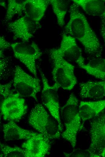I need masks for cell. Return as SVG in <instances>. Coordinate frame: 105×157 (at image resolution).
<instances>
[{
  "label": "cell",
  "mask_w": 105,
  "mask_h": 157,
  "mask_svg": "<svg viewBox=\"0 0 105 157\" xmlns=\"http://www.w3.org/2000/svg\"><path fill=\"white\" fill-rule=\"evenodd\" d=\"M49 51L71 63H76L79 67L85 64L82 51L77 44L76 39L65 33L62 35L59 47L51 49Z\"/></svg>",
  "instance_id": "8"
},
{
  "label": "cell",
  "mask_w": 105,
  "mask_h": 157,
  "mask_svg": "<svg viewBox=\"0 0 105 157\" xmlns=\"http://www.w3.org/2000/svg\"><path fill=\"white\" fill-rule=\"evenodd\" d=\"M1 157H27L26 151L18 146L11 147L0 143Z\"/></svg>",
  "instance_id": "21"
},
{
  "label": "cell",
  "mask_w": 105,
  "mask_h": 157,
  "mask_svg": "<svg viewBox=\"0 0 105 157\" xmlns=\"http://www.w3.org/2000/svg\"><path fill=\"white\" fill-rule=\"evenodd\" d=\"M43 88L41 99L43 104L47 109L51 115L57 121L61 132L63 127L60 112V107L57 90L53 85H50L44 74L40 70Z\"/></svg>",
  "instance_id": "7"
},
{
  "label": "cell",
  "mask_w": 105,
  "mask_h": 157,
  "mask_svg": "<svg viewBox=\"0 0 105 157\" xmlns=\"http://www.w3.org/2000/svg\"><path fill=\"white\" fill-rule=\"evenodd\" d=\"M0 78H3L6 76L5 69L7 67V62L4 56L3 53H0Z\"/></svg>",
  "instance_id": "24"
},
{
  "label": "cell",
  "mask_w": 105,
  "mask_h": 157,
  "mask_svg": "<svg viewBox=\"0 0 105 157\" xmlns=\"http://www.w3.org/2000/svg\"><path fill=\"white\" fill-rule=\"evenodd\" d=\"M78 106V99L72 93L60 110L61 119L65 127V130L61 136L70 143L73 148L75 147L76 144L78 133L84 127L79 113Z\"/></svg>",
  "instance_id": "2"
},
{
  "label": "cell",
  "mask_w": 105,
  "mask_h": 157,
  "mask_svg": "<svg viewBox=\"0 0 105 157\" xmlns=\"http://www.w3.org/2000/svg\"><path fill=\"white\" fill-rule=\"evenodd\" d=\"M12 85V81L6 84H0V95L4 99L13 94L11 90Z\"/></svg>",
  "instance_id": "23"
},
{
  "label": "cell",
  "mask_w": 105,
  "mask_h": 157,
  "mask_svg": "<svg viewBox=\"0 0 105 157\" xmlns=\"http://www.w3.org/2000/svg\"><path fill=\"white\" fill-rule=\"evenodd\" d=\"M11 48L14 57L35 77L37 78L36 62L41 57L42 53L37 44L33 42H16L11 43Z\"/></svg>",
  "instance_id": "5"
},
{
  "label": "cell",
  "mask_w": 105,
  "mask_h": 157,
  "mask_svg": "<svg viewBox=\"0 0 105 157\" xmlns=\"http://www.w3.org/2000/svg\"><path fill=\"white\" fill-rule=\"evenodd\" d=\"M12 85L16 93L22 97H30L37 100L41 90L40 80L30 75L19 66H15Z\"/></svg>",
  "instance_id": "6"
},
{
  "label": "cell",
  "mask_w": 105,
  "mask_h": 157,
  "mask_svg": "<svg viewBox=\"0 0 105 157\" xmlns=\"http://www.w3.org/2000/svg\"><path fill=\"white\" fill-rule=\"evenodd\" d=\"M104 3H105V0H102Z\"/></svg>",
  "instance_id": "29"
},
{
  "label": "cell",
  "mask_w": 105,
  "mask_h": 157,
  "mask_svg": "<svg viewBox=\"0 0 105 157\" xmlns=\"http://www.w3.org/2000/svg\"><path fill=\"white\" fill-rule=\"evenodd\" d=\"M100 155L101 156L105 157V146L102 149Z\"/></svg>",
  "instance_id": "27"
},
{
  "label": "cell",
  "mask_w": 105,
  "mask_h": 157,
  "mask_svg": "<svg viewBox=\"0 0 105 157\" xmlns=\"http://www.w3.org/2000/svg\"><path fill=\"white\" fill-rule=\"evenodd\" d=\"M25 99L16 93L3 99L1 105V114L2 115L11 108L18 105L24 103Z\"/></svg>",
  "instance_id": "22"
},
{
  "label": "cell",
  "mask_w": 105,
  "mask_h": 157,
  "mask_svg": "<svg viewBox=\"0 0 105 157\" xmlns=\"http://www.w3.org/2000/svg\"><path fill=\"white\" fill-rule=\"evenodd\" d=\"M91 143L87 149L91 155L98 156L94 153L105 142V114L94 119L90 124Z\"/></svg>",
  "instance_id": "11"
},
{
  "label": "cell",
  "mask_w": 105,
  "mask_h": 157,
  "mask_svg": "<svg viewBox=\"0 0 105 157\" xmlns=\"http://www.w3.org/2000/svg\"><path fill=\"white\" fill-rule=\"evenodd\" d=\"M57 20L58 25L61 27L65 24V18L68 11L69 1L65 0H49Z\"/></svg>",
  "instance_id": "18"
},
{
  "label": "cell",
  "mask_w": 105,
  "mask_h": 157,
  "mask_svg": "<svg viewBox=\"0 0 105 157\" xmlns=\"http://www.w3.org/2000/svg\"><path fill=\"white\" fill-rule=\"evenodd\" d=\"M27 109L25 103L20 104L11 108L2 115L5 120L17 121L26 113Z\"/></svg>",
  "instance_id": "20"
},
{
  "label": "cell",
  "mask_w": 105,
  "mask_h": 157,
  "mask_svg": "<svg viewBox=\"0 0 105 157\" xmlns=\"http://www.w3.org/2000/svg\"><path fill=\"white\" fill-rule=\"evenodd\" d=\"M28 122L39 133L50 140L59 139L61 136L57 121L40 104H36L31 110Z\"/></svg>",
  "instance_id": "3"
},
{
  "label": "cell",
  "mask_w": 105,
  "mask_h": 157,
  "mask_svg": "<svg viewBox=\"0 0 105 157\" xmlns=\"http://www.w3.org/2000/svg\"><path fill=\"white\" fill-rule=\"evenodd\" d=\"M73 2L80 6L88 14L105 18V4L99 0H73Z\"/></svg>",
  "instance_id": "16"
},
{
  "label": "cell",
  "mask_w": 105,
  "mask_h": 157,
  "mask_svg": "<svg viewBox=\"0 0 105 157\" xmlns=\"http://www.w3.org/2000/svg\"><path fill=\"white\" fill-rule=\"evenodd\" d=\"M38 25L24 15L9 23L8 27L12 33L14 40L18 39L23 42H28L36 31Z\"/></svg>",
  "instance_id": "9"
},
{
  "label": "cell",
  "mask_w": 105,
  "mask_h": 157,
  "mask_svg": "<svg viewBox=\"0 0 105 157\" xmlns=\"http://www.w3.org/2000/svg\"><path fill=\"white\" fill-rule=\"evenodd\" d=\"M11 47V43L2 36L0 37V52L3 53L5 50Z\"/></svg>",
  "instance_id": "25"
},
{
  "label": "cell",
  "mask_w": 105,
  "mask_h": 157,
  "mask_svg": "<svg viewBox=\"0 0 105 157\" xmlns=\"http://www.w3.org/2000/svg\"><path fill=\"white\" fill-rule=\"evenodd\" d=\"M80 88L82 98L100 99L105 97V81L83 82L80 84Z\"/></svg>",
  "instance_id": "15"
},
{
  "label": "cell",
  "mask_w": 105,
  "mask_h": 157,
  "mask_svg": "<svg viewBox=\"0 0 105 157\" xmlns=\"http://www.w3.org/2000/svg\"><path fill=\"white\" fill-rule=\"evenodd\" d=\"M53 67L52 71L53 86L57 89H72L77 83L75 66L61 56L49 51Z\"/></svg>",
  "instance_id": "4"
},
{
  "label": "cell",
  "mask_w": 105,
  "mask_h": 157,
  "mask_svg": "<svg viewBox=\"0 0 105 157\" xmlns=\"http://www.w3.org/2000/svg\"><path fill=\"white\" fill-rule=\"evenodd\" d=\"M27 0H9L5 15V21L11 20L16 14H21L23 12Z\"/></svg>",
  "instance_id": "19"
},
{
  "label": "cell",
  "mask_w": 105,
  "mask_h": 157,
  "mask_svg": "<svg viewBox=\"0 0 105 157\" xmlns=\"http://www.w3.org/2000/svg\"><path fill=\"white\" fill-rule=\"evenodd\" d=\"M100 30L105 45V18H101L100 23Z\"/></svg>",
  "instance_id": "26"
},
{
  "label": "cell",
  "mask_w": 105,
  "mask_h": 157,
  "mask_svg": "<svg viewBox=\"0 0 105 157\" xmlns=\"http://www.w3.org/2000/svg\"><path fill=\"white\" fill-rule=\"evenodd\" d=\"M89 74L102 80H105V59L96 58L80 66Z\"/></svg>",
  "instance_id": "17"
},
{
  "label": "cell",
  "mask_w": 105,
  "mask_h": 157,
  "mask_svg": "<svg viewBox=\"0 0 105 157\" xmlns=\"http://www.w3.org/2000/svg\"><path fill=\"white\" fill-rule=\"evenodd\" d=\"M105 109V99L96 101H81L79 104L78 111L83 122L97 117Z\"/></svg>",
  "instance_id": "14"
},
{
  "label": "cell",
  "mask_w": 105,
  "mask_h": 157,
  "mask_svg": "<svg viewBox=\"0 0 105 157\" xmlns=\"http://www.w3.org/2000/svg\"><path fill=\"white\" fill-rule=\"evenodd\" d=\"M49 4V0H27L23 12L39 24Z\"/></svg>",
  "instance_id": "13"
},
{
  "label": "cell",
  "mask_w": 105,
  "mask_h": 157,
  "mask_svg": "<svg viewBox=\"0 0 105 157\" xmlns=\"http://www.w3.org/2000/svg\"><path fill=\"white\" fill-rule=\"evenodd\" d=\"M2 131L4 138L6 141L27 140L40 134L23 129L12 121H10L4 124L3 126Z\"/></svg>",
  "instance_id": "12"
},
{
  "label": "cell",
  "mask_w": 105,
  "mask_h": 157,
  "mask_svg": "<svg viewBox=\"0 0 105 157\" xmlns=\"http://www.w3.org/2000/svg\"><path fill=\"white\" fill-rule=\"evenodd\" d=\"M50 139L40 133L27 140L22 145L26 151L27 157H44L51 148Z\"/></svg>",
  "instance_id": "10"
},
{
  "label": "cell",
  "mask_w": 105,
  "mask_h": 157,
  "mask_svg": "<svg viewBox=\"0 0 105 157\" xmlns=\"http://www.w3.org/2000/svg\"><path fill=\"white\" fill-rule=\"evenodd\" d=\"M69 12L70 18L65 27V33L79 41L87 54L100 56L102 50L101 44L78 6L73 2L70 6Z\"/></svg>",
  "instance_id": "1"
},
{
  "label": "cell",
  "mask_w": 105,
  "mask_h": 157,
  "mask_svg": "<svg viewBox=\"0 0 105 157\" xmlns=\"http://www.w3.org/2000/svg\"><path fill=\"white\" fill-rule=\"evenodd\" d=\"M1 5L3 7L5 6V1H0Z\"/></svg>",
  "instance_id": "28"
}]
</instances>
